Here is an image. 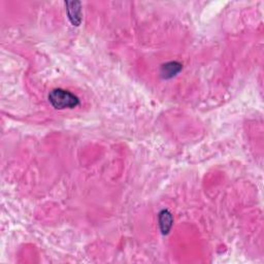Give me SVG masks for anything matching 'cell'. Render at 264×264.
Returning <instances> with one entry per match:
<instances>
[{"label":"cell","instance_id":"obj_4","mask_svg":"<svg viewBox=\"0 0 264 264\" xmlns=\"http://www.w3.org/2000/svg\"><path fill=\"white\" fill-rule=\"evenodd\" d=\"M183 68L182 64L179 62H168L161 66V75L165 80L176 76Z\"/></svg>","mask_w":264,"mask_h":264},{"label":"cell","instance_id":"obj_2","mask_svg":"<svg viewBox=\"0 0 264 264\" xmlns=\"http://www.w3.org/2000/svg\"><path fill=\"white\" fill-rule=\"evenodd\" d=\"M66 10L70 23L73 26H80L83 20L82 5L80 1H65Z\"/></svg>","mask_w":264,"mask_h":264},{"label":"cell","instance_id":"obj_3","mask_svg":"<svg viewBox=\"0 0 264 264\" xmlns=\"http://www.w3.org/2000/svg\"><path fill=\"white\" fill-rule=\"evenodd\" d=\"M174 224V218L167 209H163L159 213V225L162 234H168Z\"/></svg>","mask_w":264,"mask_h":264},{"label":"cell","instance_id":"obj_1","mask_svg":"<svg viewBox=\"0 0 264 264\" xmlns=\"http://www.w3.org/2000/svg\"><path fill=\"white\" fill-rule=\"evenodd\" d=\"M49 101L56 110L64 109H74L80 104L78 99L74 94L70 93L69 91L63 89H54L50 92Z\"/></svg>","mask_w":264,"mask_h":264}]
</instances>
